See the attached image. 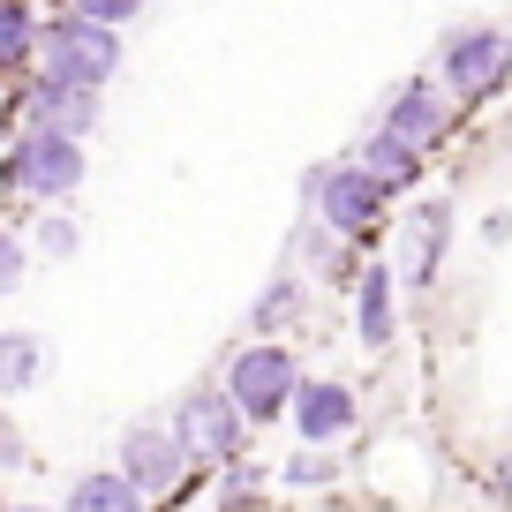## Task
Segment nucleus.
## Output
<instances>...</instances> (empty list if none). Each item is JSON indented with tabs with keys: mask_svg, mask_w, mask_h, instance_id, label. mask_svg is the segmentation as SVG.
<instances>
[{
	"mask_svg": "<svg viewBox=\"0 0 512 512\" xmlns=\"http://www.w3.org/2000/svg\"><path fill=\"white\" fill-rule=\"evenodd\" d=\"M505 76H512V38L505 31H460L445 46V91L452 98H497L505 91Z\"/></svg>",
	"mask_w": 512,
	"mask_h": 512,
	"instance_id": "7",
	"label": "nucleus"
},
{
	"mask_svg": "<svg viewBox=\"0 0 512 512\" xmlns=\"http://www.w3.org/2000/svg\"><path fill=\"white\" fill-rule=\"evenodd\" d=\"M31 31H38V23L23 16L16 0H0V68H8V61H23V53H31Z\"/></svg>",
	"mask_w": 512,
	"mask_h": 512,
	"instance_id": "16",
	"label": "nucleus"
},
{
	"mask_svg": "<svg viewBox=\"0 0 512 512\" xmlns=\"http://www.w3.org/2000/svg\"><path fill=\"white\" fill-rule=\"evenodd\" d=\"M174 437L189 452V467H226L241 452V407L226 392H189L174 415Z\"/></svg>",
	"mask_w": 512,
	"mask_h": 512,
	"instance_id": "6",
	"label": "nucleus"
},
{
	"mask_svg": "<svg viewBox=\"0 0 512 512\" xmlns=\"http://www.w3.org/2000/svg\"><path fill=\"white\" fill-rule=\"evenodd\" d=\"M445 121H452V106L430 83H407V91H392V106H384V136H400L407 151H430L437 136H445Z\"/></svg>",
	"mask_w": 512,
	"mask_h": 512,
	"instance_id": "8",
	"label": "nucleus"
},
{
	"mask_svg": "<svg viewBox=\"0 0 512 512\" xmlns=\"http://www.w3.org/2000/svg\"><path fill=\"white\" fill-rule=\"evenodd\" d=\"M121 482L136 497H174L189 482V452H181L174 422H136L121 437Z\"/></svg>",
	"mask_w": 512,
	"mask_h": 512,
	"instance_id": "5",
	"label": "nucleus"
},
{
	"mask_svg": "<svg viewBox=\"0 0 512 512\" xmlns=\"http://www.w3.org/2000/svg\"><path fill=\"white\" fill-rule=\"evenodd\" d=\"M68 249H76V226H68V219H46V256H68Z\"/></svg>",
	"mask_w": 512,
	"mask_h": 512,
	"instance_id": "20",
	"label": "nucleus"
},
{
	"mask_svg": "<svg viewBox=\"0 0 512 512\" xmlns=\"http://www.w3.org/2000/svg\"><path fill=\"white\" fill-rule=\"evenodd\" d=\"M294 384L302 369L287 347H241L226 369V400L241 407V422H279V407H294Z\"/></svg>",
	"mask_w": 512,
	"mask_h": 512,
	"instance_id": "3",
	"label": "nucleus"
},
{
	"mask_svg": "<svg viewBox=\"0 0 512 512\" xmlns=\"http://www.w3.org/2000/svg\"><path fill=\"white\" fill-rule=\"evenodd\" d=\"M46 369H53V354L38 332H0V392H31Z\"/></svg>",
	"mask_w": 512,
	"mask_h": 512,
	"instance_id": "12",
	"label": "nucleus"
},
{
	"mask_svg": "<svg viewBox=\"0 0 512 512\" xmlns=\"http://www.w3.org/2000/svg\"><path fill=\"white\" fill-rule=\"evenodd\" d=\"M68 512H144V497L128 490L121 475H83L76 490H68Z\"/></svg>",
	"mask_w": 512,
	"mask_h": 512,
	"instance_id": "14",
	"label": "nucleus"
},
{
	"mask_svg": "<svg viewBox=\"0 0 512 512\" xmlns=\"http://www.w3.org/2000/svg\"><path fill=\"white\" fill-rule=\"evenodd\" d=\"M362 339L369 347L392 339V272H362Z\"/></svg>",
	"mask_w": 512,
	"mask_h": 512,
	"instance_id": "15",
	"label": "nucleus"
},
{
	"mask_svg": "<svg viewBox=\"0 0 512 512\" xmlns=\"http://www.w3.org/2000/svg\"><path fill=\"white\" fill-rule=\"evenodd\" d=\"M497 497H505V505H512V452H505V460H497Z\"/></svg>",
	"mask_w": 512,
	"mask_h": 512,
	"instance_id": "21",
	"label": "nucleus"
},
{
	"mask_svg": "<svg viewBox=\"0 0 512 512\" xmlns=\"http://www.w3.org/2000/svg\"><path fill=\"white\" fill-rule=\"evenodd\" d=\"M0 460H16V430L8 422H0Z\"/></svg>",
	"mask_w": 512,
	"mask_h": 512,
	"instance_id": "22",
	"label": "nucleus"
},
{
	"mask_svg": "<svg viewBox=\"0 0 512 512\" xmlns=\"http://www.w3.org/2000/svg\"><path fill=\"white\" fill-rule=\"evenodd\" d=\"M16 279H23V241L8 234V226H0V294L16 287Z\"/></svg>",
	"mask_w": 512,
	"mask_h": 512,
	"instance_id": "18",
	"label": "nucleus"
},
{
	"mask_svg": "<svg viewBox=\"0 0 512 512\" xmlns=\"http://www.w3.org/2000/svg\"><path fill=\"white\" fill-rule=\"evenodd\" d=\"M31 128H61V136H91L98 128V91L91 83H46L38 76V91H31Z\"/></svg>",
	"mask_w": 512,
	"mask_h": 512,
	"instance_id": "9",
	"label": "nucleus"
},
{
	"mask_svg": "<svg viewBox=\"0 0 512 512\" xmlns=\"http://www.w3.org/2000/svg\"><path fill=\"white\" fill-rule=\"evenodd\" d=\"M16 512H38V505H16Z\"/></svg>",
	"mask_w": 512,
	"mask_h": 512,
	"instance_id": "23",
	"label": "nucleus"
},
{
	"mask_svg": "<svg viewBox=\"0 0 512 512\" xmlns=\"http://www.w3.org/2000/svg\"><path fill=\"white\" fill-rule=\"evenodd\" d=\"M415 166H422V151H407L400 136H369V151H362V174L369 181H384V189H407V181H415Z\"/></svg>",
	"mask_w": 512,
	"mask_h": 512,
	"instance_id": "13",
	"label": "nucleus"
},
{
	"mask_svg": "<svg viewBox=\"0 0 512 512\" xmlns=\"http://www.w3.org/2000/svg\"><path fill=\"white\" fill-rule=\"evenodd\" d=\"M294 422H302L309 445L347 437L354 430V392H347V384H294Z\"/></svg>",
	"mask_w": 512,
	"mask_h": 512,
	"instance_id": "10",
	"label": "nucleus"
},
{
	"mask_svg": "<svg viewBox=\"0 0 512 512\" xmlns=\"http://www.w3.org/2000/svg\"><path fill=\"white\" fill-rule=\"evenodd\" d=\"M287 309H294V287H287V279H279V287L264 294V302H256V324H272V317H287Z\"/></svg>",
	"mask_w": 512,
	"mask_h": 512,
	"instance_id": "19",
	"label": "nucleus"
},
{
	"mask_svg": "<svg viewBox=\"0 0 512 512\" xmlns=\"http://www.w3.org/2000/svg\"><path fill=\"white\" fill-rule=\"evenodd\" d=\"M309 196H317V219L332 226V234H347V241H362V234H377V219H384V181H369L362 166H324V174H309Z\"/></svg>",
	"mask_w": 512,
	"mask_h": 512,
	"instance_id": "4",
	"label": "nucleus"
},
{
	"mask_svg": "<svg viewBox=\"0 0 512 512\" xmlns=\"http://www.w3.org/2000/svg\"><path fill=\"white\" fill-rule=\"evenodd\" d=\"M445 241H452V211L445 204H422L415 211V234H407V279H415V287H430V279H437Z\"/></svg>",
	"mask_w": 512,
	"mask_h": 512,
	"instance_id": "11",
	"label": "nucleus"
},
{
	"mask_svg": "<svg viewBox=\"0 0 512 512\" xmlns=\"http://www.w3.org/2000/svg\"><path fill=\"white\" fill-rule=\"evenodd\" d=\"M31 53H38V76L46 83H106L113 68H121V38H113V23H91L68 8L61 23H46V31H31Z\"/></svg>",
	"mask_w": 512,
	"mask_h": 512,
	"instance_id": "1",
	"label": "nucleus"
},
{
	"mask_svg": "<svg viewBox=\"0 0 512 512\" xmlns=\"http://www.w3.org/2000/svg\"><path fill=\"white\" fill-rule=\"evenodd\" d=\"M136 8H144V0H76V16H91V23H113V31H121V23L136 16Z\"/></svg>",
	"mask_w": 512,
	"mask_h": 512,
	"instance_id": "17",
	"label": "nucleus"
},
{
	"mask_svg": "<svg viewBox=\"0 0 512 512\" xmlns=\"http://www.w3.org/2000/svg\"><path fill=\"white\" fill-rule=\"evenodd\" d=\"M76 181H83V144L76 136H61V128H23V144L8 151V189L53 204V196H68Z\"/></svg>",
	"mask_w": 512,
	"mask_h": 512,
	"instance_id": "2",
	"label": "nucleus"
}]
</instances>
